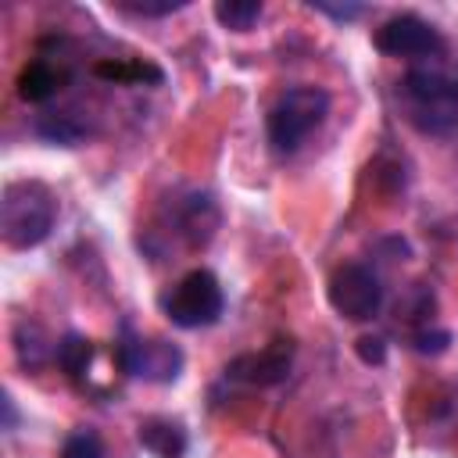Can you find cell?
<instances>
[{
  "label": "cell",
  "instance_id": "6da1fadb",
  "mask_svg": "<svg viewBox=\"0 0 458 458\" xmlns=\"http://www.w3.org/2000/svg\"><path fill=\"white\" fill-rule=\"evenodd\" d=\"M54 222H57V197L50 193V186H43L36 179H14L4 186L0 233H4L7 247H14V250L39 247L50 236Z\"/></svg>",
  "mask_w": 458,
  "mask_h": 458
},
{
  "label": "cell",
  "instance_id": "7a4b0ae2",
  "mask_svg": "<svg viewBox=\"0 0 458 458\" xmlns=\"http://www.w3.org/2000/svg\"><path fill=\"white\" fill-rule=\"evenodd\" d=\"M329 114V93L322 86H290L268 111V143L276 154H293Z\"/></svg>",
  "mask_w": 458,
  "mask_h": 458
},
{
  "label": "cell",
  "instance_id": "3957f363",
  "mask_svg": "<svg viewBox=\"0 0 458 458\" xmlns=\"http://www.w3.org/2000/svg\"><path fill=\"white\" fill-rule=\"evenodd\" d=\"M411 122L426 132H447L458 122V79L437 64L411 68L401 82Z\"/></svg>",
  "mask_w": 458,
  "mask_h": 458
},
{
  "label": "cell",
  "instance_id": "277c9868",
  "mask_svg": "<svg viewBox=\"0 0 458 458\" xmlns=\"http://www.w3.org/2000/svg\"><path fill=\"white\" fill-rule=\"evenodd\" d=\"M225 308L222 286L215 279V272L208 268H193L182 279H175L165 293H161V311L172 318V326L179 329H204L211 322H218Z\"/></svg>",
  "mask_w": 458,
  "mask_h": 458
},
{
  "label": "cell",
  "instance_id": "5b68a950",
  "mask_svg": "<svg viewBox=\"0 0 458 458\" xmlns=\"http://www.w3.org/2000/svg\"><path fill=\"white\" fill-rule=\"evenodd\" d=\"M326 293H329L333 311L351 318V322H369L383 308V283H379V276L369 265H358V261L340 265L329 276Z\"/></svg>",
  "mask_w": 458,
  "mask_h": 458
},
{
  "label": "cell",
  "instance_id": "8992f818",
  "mask_svg": "<svg viewBox=\"0 0 458 458\" xmlns=\"http://www.w3.org/2000/svg\"><path fill=\"white\" fill-rule=\"evenodd\" d=\"M114 354H118V365L129 376H140V379H150V383H172L182 372V351L168 340H157V336H132L125 329Z\"/></svg>",
  "mask_w": 458,
  "mask_h": 458
},
{
  "label": "cell",
  "instance_id": "52a82bcc",
  "mask_svg": "<svg viewBox=\"0 0 458 458\" xmlns=\"http://www.w3.org/2000/svg\"><path fill=\"white\" fill-rule=\"evenodd\" d=\"M372 43L386 57H433V54L444 50L440 32L426 18H419V14H394V18H386L376 29Z\"/></svg>",
  "mask_w": 458,
  "mask_h": 458
},
{
  "label": "cell",
  "instance_id": "ba28073f",
  "mask_svg": "<svg viewBox=\"0 0 458 458\" xmlns=\"http://www.w3.org/2000/svg\"><path fill=\"white\" fill-rule=\"evenodd\" d=\"M290 361H293V344L290 340H276V344H268L261 351H250V354L233 358L225 372L233 379L250 383V386H272V383L286 379Z\"/></svg>",
  "mask_w": 458,
  "mask_h": 458
},
{
  "label": "cell",
  "instance_id": "9c48e42d",
  "mask_svg": "<svg viewBox=\"0 0 458 458\" xmlns=\"http://www.w3.org/2000/svg\"><path fill=\"white\" fill-rule=\"evenodd\" d=\"M140 444L154 454V458H182L186 454V429L172 419H143L136 429Z\"/></svg>",
  "mask_w": 458,
  "mask_h": 458
},
{
  "label": "cell",
  "instance_id": "30bf717a",
  "mask_svg": "<svg viewBox=\"0 0 458 458\" xmlns=\"http://www.w3.org/2000/svg\"><path fill=\"white\" fill-rule=\"evenodd\" d=\"M57 89H61V72H57L50 61H43V57L29 61V64L21 68V75H18V97L29 100V104H43V100H50Z\"/></svg>",
  "mask_w": 458,
  "mask_h": 458
},
{
  "label": "cell",
  "instance_id": "8fae6325",
  "mask_svg": "<svg viewBox=\"0 0 458 458\" xmlns=\"http://www.w3.org/2000/svg\"><path fill=\"white\" fill-rule=\"evenodd\" d=\"M14 351H18V361L29 365V369H39L50 354H57V347H50L43 326L32 322V318H21L18 322V329H14Z\"/></svg>",
  "mask_w": 458,
  "mask_h": 458
},
{
  "label": "cell",
  "instance_id": "7c38bea8",
  "mask_svg": "<svg viewBox=\"0 0 458 458\" xmlns=\"http://www.w3.org/2000/svg\"><path fill=\"white\" fill-rule=\"evenodd\" d=\"M54 358H57V365H61L72 379H82V372H86V365H89V358H93V340H86L82 333H64Z\"/></svg>",
  "mask_w": 458,
  "mask_h": 458
},
{
  "label": "cell",
  "instance_id": "4fadbf2b",
  "mask_svg": "<svg viewBox=\"0 0 458 458\" xmlns=\"http://www.w3.org/2000/svg\"><path fill=\"white\" fill-rule=\"evenodd\" d=\"M215 18H218L222 29L247 32L261 18V4L258 0H222V4H215Z\"/></svg>",
  "mask_w": 458,
  "mask_h": 458
},
{
  "label": "cell",
  "instance_id": "5bb4252c",
  "mask_svg": "<svg viewBox=\"0 0 458 458\" xmlns=\"http://www.w3.org/2000/svg\"><path fill=\"white\" fill-rule=\"evenodd\" d=\"M61 458H104V444L93 429H79L64 440L61 447Z\"/></svg>",
  "mask_w": 458,
  "mask_h": 458
},
{
  "label": "cell",
  "instance_id": "9a60e30c",
  "mask_svg": "<svg viewBox=\"0 0 458 458\" xmlns=\"http://www.w3.org/2000/svg\"><path fill=\"white\" fill-rule=\"evenodd\" d=\"M93 72H97V75H104V79H118V82L143 79V75H150L154 82L161 79V72H157V68H150V64H118V61H100Z\"/></svg>",
  "mask_w": 458,
  "mask_h": 458
},
{
  "label": "cell",
  "instance_id": "2e32d148",
  "mask_svg": "<svg viewBox=\"0 0 458 458\" xmlns=\"http://www.w3.org/2000/svg\"><path fill=\"white\" fill-rule=\"evenodd\" d=\"M447 344H451V333H444V329L415 333V351H422V354H440V351H447Z\"/></svg>",
  "mask_w": 458,
  "mask_h": 458
},
{
  "label": "cell",
  "instance_id": "e0dca14e",
  "mask_svg": "<svg viewBox=\"0 0 458 458\" xmlns=\"http://www.w3.org/2000/svg\"><path fill=\"white\" fill-rule=\"evenodd\" d=\"M186 4H118V11L125 14H140V18H157V14H172V11H182Z\"/></svg>",
  "mask_w": 458,
  "mask_h": 458
},
{
  "label": "cell",
  "instance_id": "ac0fdd59",
  "mask_svg": "<svg viewBox=\"0 0 458 458\" xmlns=\"http://www.w3.org/2000/svg\"><path fill=\"white\" fill-rule=\"evenodd\" d=\"M358 358H361L365 365H383V361H386V344H383L379 336H361V340H358Z\"/></svg>",
  "mask_w": 458,
  "mask_h": 458
},
{
  "label": "cell",
  "instance_id": "d6986e66",
  "mask_svg": "<svg viewBox=\"0 0 458 458\" xmlns=\"http://www.w3.org/2000/svg\"><path fill=\"white\" fill-rule=\"evenodd\" d=\"M315 11H322V14H329V18H336V21H351V18H361L365 14V7L361 4H311Z\"/></svg>",
  "mask_w": 458,
  "mask_h": 458
}]
</instances>
